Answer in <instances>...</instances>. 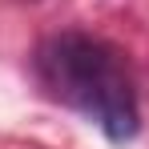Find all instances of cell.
<instances>
[{
  "mask_svg": "<svg viewBox=\"0 0 149 149\" xmlns=\"http://www.w3.org/2000/svg\"><path fill=\"white\" fill-rule=\"evenodd\" d=\"M40 93L93 121L109 141H133L141 129L137 89L125 56L89 32H56L32 52Z\"/></svg>",
  "mask_w": 149,
  "mask_h": 149,
  "instance_id": "obj_1",
  "label": "cell"
}]
</instances>
